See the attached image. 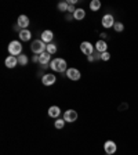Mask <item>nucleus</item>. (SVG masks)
<instances>
[{
    "label": "nucleus",
    "instance_id": "f257e3e1",
    "mask_svg": "<svg viewBox=\"0 0 138 155\" xmlns=\"http://www.w3.org/2000/svg\"><path fill=\"white\" fill-rule=\"evenodd\" d=\"M50 68L55 72H59V74H64L68 71L66 68V61L64 58H54L51 62H50Z\"/></svg>",
    "mask_w": 138,
    "mask_h": 155
},
{
    "label": "nucleus",
    "instance_id": "f03ea898",
    "mask_svg": "<svg viewBox=\"0 0 138 155\" xmlns=\"http://www.w3.org/2000/svg\"><path fill=\"white\" fill-rule=\"evenodd\" d=\"M46 48H47V45L43 42L42 39H36V40L32 42V45H30V50L37 55H40L42 53H44Z\"/></svg>",
    "mask_w": 138,
    "mask_h": 155
},
{
    "label": "nucleus",
    "instance_id": "7ed1b4c3",
    "mask_svg": "<svg viewBox=\"0 0 138 155\" xmlns=\"http://www.w3.org/2000/svg\"><path fill=\"white\" fill-rule=\"evenodd\" d=\"M8 53L14 57H18V55L22 54V45L18 42V40H13V42H10L8 45Z\"/></svg>",
    "mask_w": 138,
    "mask_h": 155
},
{
    "label": "nucleus",
    "instance_id": "20e7f679",
    "mask_svg": "<svg viewBox=\"0 0 138 155\" xmlns=\"http://www.w3.org/2000/svg\"><path fill=\"white\" fill-rule=\"evenodd\" d=\"M101 22H102V26L106 29L109 28H113V25H115V18H113L112 14H105V15L102 17V19H101Z\"/></svg>",
    "mask_w": 138,
    "mask_h": 155
},
{
    "label": "nucleus",
    "instance_id": "39448f33",
    "mask_svg": "<svg viewBox=\"0 0 138 155\" xmlns=\"http://www.w3.org/2000/svg\"><path fill=\"white\" fill-rule=\"evenodd\" d=\"M82 76L80 71L79 69H76V68H68V71H66V78L68 79H71V81H79Z\"/></svg>",
    "mask_w": 138,
    "mask_h": 155
},
{
    "label": "nucleus",
    "instance_id": "423d86ee",
    "mask_svg": "<svg viewBox=\"0 0 138 155\" xmlns=\"http://www.w3.org/2000/svg\"><path fill=\"white\" fill-rule=\"evenodd\" d=\"M80 50H82V53H83V54H86L87 57H88V55H91L94 53L95 47H94V46L91 45L90 42H83L80 45Z\"/></svg>",
    "mask_w": 138,
    "mask_h": 155
},
{
    "label": "nucleus",
    "instance_id": "0eeeda50",
    "mask_svg": "<svg viewBox=\"0 0 138 155\" xmlns=\"http://www.w3.org/2000/svg\"><path fill=\"white\" fill-rule=\"evenodd\" d=\"M104 150H105L106 154L113 155L116 151H117V145L115 144V141H112V140H108V141H105V144H104Z\"/></svg>",
    "mask_w": 138,
    "mask_h": 155
},
{
    "label": "nucleus",
    "instance_id": "6e6552de",
    "mask_svg": "<svg viewBox=\"0 0 138 155\" xmlns=\"http://www.w3.org/2000/svg\"><path fill=\"white\" fill-rule=\"evenodd\" d=\"M42 82L44 86H51V84H54L55 82H57V76H55L54 74H46L42 78Z\"/></svg>",
    "mask_w": 138,
    "mask_h": 155
},
{
    "label": "nucleus",
    "instance_id": "1a4fd4ad",
    "mask_svg": "<svg viewBox=\"0 0 138 155\" xmlns=\"http://www.w3.org/2000/svg\"><path fill=\"white\" fill-rule=\"evenodd\" d=\"M77 119V112L75 110H68V111H65V114H64V120L65 122H75V120Z\"/></svg>",
    "mask_w": 138,
    "mask_h": 155
},
{
    "label": "nucleus",
    "instance_id": "9d476101",
    "mask_svg": "<svg viewBox=\"0 0 138 155\" xmlns=\"http://www.w3.org/2000/svg\"><path fill=\"white\" fill-rule=\"evenodd\" d=\"M29 24H30V21H29V17L28 15H19L18 19H17V25H18L19 28H22V29L28 28Z\"/></svg>",
    "mask_w": 138,
    "mask_h": 155
},
{
    "label": "nucleus",
    "instance_id": "9b49d317",
    "mask_svg": "<svg viewBox=\"0 0 138 155\" xmlns=\"http://www.w3.org/2000/svg\"><path fill=\"white\" fill-rule=\"evenodd\" d=\"M95 51H98V53H105V51H108V43L105 42V40H98V42L95 43Z\"/></svg>",
    "mask_w": 138,
    "mask_h": 155
},
{
    "label": "nucleus",
    "instance_id": "f8f14e48",
    "mask_svg": "<svg viewBox=\"0 0 138 155\" xmlns=\"http://www.w3.org/2000/svg\"><path fill=\"white\" fill-rule=\"evenodd\" d=\"M39 62H40L43 67H46L48 62H51V54H48L47 51L42 53V54L39 55Z\"/></svg>",
    "mask_w": 138,
    "mask_h": 155
},
{
    "label": "nucleus",
    "instance_id": "ddd939ff",
    "mask_svg": "<svg viewBox=\"0 0 138 155\" xmlns=\"http://www.w3.org/2000/svg\"><path fill=\"white\" fill-rule=\"evenodd\" d=\"M4 64H6L7 68H15L17 64H18V58L14 57V55H8V57L6 58Z\"/></svg>",
    "mask_w": 138,
    "mask_h": 155
},
{
    "label": "nucleus",
    "instance_id": "4468645a",
    "mask_svg": "<svg viewBox=\"0 0 138 155\" xmlns=\"http://www.w3.org/2000/svg\"><path fill=\"white\" fill-rule=\"evenodd\" d=\"M53 39H54V33H53V31H44V32H42V40L44 43H51Z\"/></svg>",
    "mask_w": 138,
    "mask_h": 155
},
{
    "label": "nucleus",
    "instance_id": "2eb2a0df",
    "mask_svg": "<svg viewBox=\"0 0 138 155\" xmlns=\"http://www.w3.org/2000/svg\"><path fill=\"white\" fill-rule=\"evenodd\" d=\"M19 39L22 40V42H28V40H30V38H32V33H30V31H28V29H22V31H19Z\"/></svg>",
    "mask_w": 138,
    "mask_h": 155
},
{
    "label": "nucleus",
    "instance_id": "dca6fc26",
    "mask_svg": "<svg viewBox=\"0 0 138 155\" xmlns=\"http://www.w3.org/2000/svg\"><path fill=\"white\" fill-rule=\"evenodd\" d=\"M61 114V110H59V107L57 105H53L48 108V116H51V118H58Z\"/></svg>",
    "mask_w": 138,
    "mask_h": 155
},
{
    "label": "nucleus",
    "instance_id": "f3484780",
    "mask_svg": "<svg viewBox=\"0 0 138 155\" xmlns=\"http://www.w3.org/2000/svg\"><path fill=\"white\" fill-rule=\"evenodd\" d=\"M84 17H86V11H84L83 8H76V11H75V14H73V19L82 21Z\"/></svg>",
    "mask_w": 138,
    "mask_h": 155
},
{
    "label": "nucleus",
    "instance_id": "a211bd4d",
    "mask_svg": "<svg viewBox=\"0 0 138 155\" xmlns=\"http://www.w3.org/2000/svg\"><path fill=\"white\" fill-rule=\"evenodd\" d=\"M101 8V2L100 0H93L90 3V10L91 11H98Z\"/></svg>",
    "mask_w": 138,
    "mask_h": 155
},
{
    "label": "nucleus",
    "instance_id": "6ab92c4d",
    "mask_svg": "<svg viewBox=\"0 0 138 155\" xmlns=\"http://www.w3.org/2000/svg\"><path fill=\"white\" fill-rule=\"evenodd\" d=\"M18 62H19V65H22V67H25L26 64L29 62V58H28V55H25V54H21V55H18Z\"/></svg>",
    "mask_w": 138,
    "mask_h": 155
},
{
    "label": "nucleus",
    "instance_id": "aec40b11",
    "mask_svg": "<svg viewBox=\"0 0 138 155\" xmlns=\"http://www.w3.org/2000/svg\"><path fill=\"white\" fill-rule=\"evenodd\" d=\"M46 51L48 53V54H55L57 53V46L54 45V43H48L47 45V48H46Z\"/></svg>",
    "mask_w": 138,
    "mask_h": 155
},
{
    "label": "nucleus",
    "instance_id": "412c9836",
    "mask_svg": "<svg viewBox=\"0 0 138 155\" xmlns=\"http://www.w3.org/2000/svg\"><path fill=\"white\" fill-rule=\"evenodd\" d=\"M113 29H115L116 32H123V29H124V25H123V22H120V21H116L115 25H113Z\"/></svg>",
    "mask_w": 138,
    "mask_h": 155
},
{
    "label": "nucleus",
    "instance_id": "4be33fe9",
    "mask_svg": "<svg viewBox=\"0 0 138 155\" xmlns=\"http://www.w3.org/2000/svg\"><path fill=\"white\" fill-rule=\"evenodd\" d=\"M68 7H69V3H66V2H61V3H58V10L62 11V13L68 11Z\"/></svg>",
    "mask_w": 138,
    "mask_h": 155
},
{
    "label": "nucleus",
    "instance_id": "5701e85b",
    "mask_svg": "<svg viewBox=\"0 0 138 155\" xmlns=\"http://www.w3.org/2000/svg\"><path fill=\"white\" fill-rule=\"evenodd\" d=\"M64 125H65L64 119H57V120H55V122H54L55 129H64Z\"/></svg>",
    "mask_w": 138,
    "mask_h": 155
},
{
    "label": "nucleus",
    "instance_id": "b1692460",
    "mask_svg": "<svg viewBox=\"0 0 138 155\" xmlns=\"http://www.w3.org/2000/svg\"><path fill=\"white\" fill-rule=\"evenodd\" d=\"M109 58H111V54H109V51L101 53V60H102V61H109Z\"/></svg>",
    "mask_w": 138,
    "mask_h": 155
},
{
    "label": "nucleus",
    "instance_id": "393cba45",
    "mask_svg": "<svg viewBox=\"0 0 138 155\" xmlns=\"http://www.w3.org/2000/svg\"><path fill=\"white\" fill-rule=\"evenodd\" d=\"M68 11H69V13H71L72 15H73V14H75V11H76V8H75V6H73V4H69V7H68Z\"/></svg>",
    "mask_w": 138,
    "mask_h": 155
},
{
    "label": "nucleus",
    "instance_id": "a878e982",
    "mask_svg": "<svg viewBox=\"0 0 138 155\" xmlns=\"http://www.w3.org/2000/svg\"><path fill=\"white\" fill-rule=\"evenodd\" d=\"M127 104H122V105H119V111H123V110H126V108H127Z\"/></svg>",
    "mask_w": 138,
    "mask_h": 155
},
{
    "label": "nucleus",
    "instance_id": "bb28decb",
    "mask_svg": "<svg viewBox=\"0 0 138 155\" xmlns=\"http://www.w3.org/2000/svg\"><path fill=\"white\" fill-rule=\"evenodd\" d=\"M87 60H88V61H90V62L95 61V58H94V55H93V54H91V55H88V57H87Z\"/></svg>",
    "mask_w": 138,
    "mask_h": 155
},
{
    "label": "nucleus",
    "instance_id": "cd10ccee",
    "mask_svg": "<svg viewBox=\"0 0 138 155\" xmlns=\"http://www.w3.org/2000/svg\"><path fill=\"white\" fill-rule=\"evenodd\" d=\"M32 61L33 62H39V55H33V57H32Z\"/></svg>",
    "mask_w": 138,
    "mask_h": 155
},
{
    "label": "nucleus",
    "instance_id": "c85d7f7f",
    "mask_svg": "<svg viewBox=\"0 0 138 155\" xmlns=\"http://www.w3.org/2000/svg\"><path fill=\"white\" fill-rule=\"evenodd\" d=\"M106 36H108L106 33H101V39H102V40H104V39H106Z\"/></svg>",
    "mask_w": 138,
    "mask_h": 155
},
{
    "label": "nucleus",
    "instance_id": "c756f323",
    "mask_svg": "<svg viewBox=\"0 0 138 155\" xmlns=\"http://www.w3.org/2000/svg\"><path fill=\"white\" fill-rule=\"evenodd\" d=\"M106 155H109V154H106Z\"/></svg>",
    "mask_w": 138,
    "mask_h": 155
}]
</instances>
